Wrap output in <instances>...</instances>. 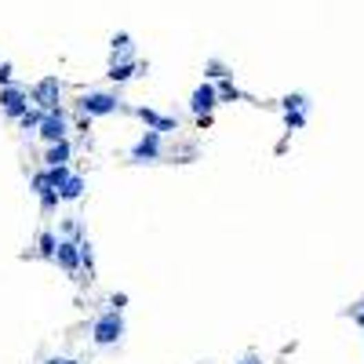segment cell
<instances>
[{"instance_id": "6da1fadb", "label": "cell", "mask_w": 364, "mask_h": 364, "mask_svg": "<svg viewBox=\"0 0 364 364\" xmlns=\"http://www.w3.org/2000/svg\"><path fill=\"white\" fill-rule=\"evenodd\" d=\"M124 335V317L121 310H106V314H99L95 321H91V339H95V346H117Z\"/></svg>"}, {"instance_id": "7a4b0ae2", "label": "cell", "mask_w": 364, "mask_h": 364, "mask_svg": "<svg viewBox=\"0 0 364 364\" xmlns=\"http://www.w3.org/2000/svg\"><path fill=\"white\" fill-rule=\"evenodd\" d=\"M0 110H4L11 121H22V117L33 110V95H30V88H22V84H8V88H0Z\"/></svg>"}, {"instance_id": "3957f363", "label": "cell", "mask_w": 364, "mask_h": 364, "mask_svg": "<svg viewBox=\"0 0 364 364\" xmlns=\"http://www.w3.org/2000/svg\"><path fill=\"white\" fill-rule=\"evenodd\" d=\"M77 106H81L84 117H110L117 110H124V102L113 95V91H88V95L77 99Z\"/></svg>"}, {"instance_id": "277c9868", "label": "cell", "mask_w": 364, "mask_h": 364, "mask_svg": "<svg viewBox=\"0 0 364 364\" xmlns=\"http://www.w3.org/2000/svg\"><path fill=\"white\" fill-rule=\"evenodd\" d=\"M219 102H223V99H219V84L204 81V84L193 88V95H190V113L201 121V117H208V113H212V110L219 106Z\"/></svg>"}, {"instance_id": "5b68a950", "label": "cell", "mask_w": 364, "mask_h": 364, "mask_svg": "<svg viewBox=\"0 0 364 364\" xmlns=\"http://www.w3.org/2000/svg\"><path fill=\"white\" fill-rule=\"evenodd\" d=\"M30 95H33V106H41L44 113L62 110V106H59V95H62V81H59V77H44V81L37 84Z\"/></svg>"}, {"instance_id": "8992f818", "label": "cell", "mask_w": 364, "mask_h": 364, "mask_svg": "<svg viewBox=\"0 0 364 364\" xmlns=\"http://www.w3.org/2000/svg\"><path fill=\"white\" fill-rule=\"evenodd\" d=\"M41 135L44 142H62V139H70V117H66V110H51L48 117H44V124H41Z\"/></svg>"}, {"instance_id": "52a82bcc", "label": "cell", "mask_w": 364, "mask_h": 364, "mask_svg": "<svg viewBox=\"0 0 364 364\" xmlns=\"http://www.w3.org/2000/svg\"><path fill=\"white\" fill-rule=\"evenodd\" d=\"M157 157H161V132H153V128H150V132L132 146V161L135 164H153Z\"/></svg>"}, {"instance_id": "ba28073f", "label": "cell", "mask_w": 364, "mask_h": 364, "mask_svg": "<svg viewBox=\"0 0 364 364\" xmlns=\"http://www.w3.org/2000/svg\"><path fill=\"white\" fill-rule=\"evenodd\" d=\"M55 263L66 270V273H81L84 270V259H81V241H70V237H62L59 241V255H55Z\"/></svg>"}, {"instance_id": "9c48e42d", "label": "cell", "mask_w": 364, "mask_h": 364, "mask_svg": "<svg viewBox=\"0 0 364 364\" xmlns=\"http://www.w3.org/2000/svg\"><path fill=\"white\" fill-rule=\"evenodd\" d=\"M135 117H139L146 128H153V132H161V135H164V132H179V121H175V117H164V113L150 110V106H139Z\"/></svg>"}, {"instance_id": "30bf717a", "label": "cell", "mask_w": 364, "mask_h": 364, "mask_svg": "<svg viewBox=\"0 0 364 364\" xmlns=\"http://www.w3.org/2000/svg\"><path fill=\"white\" fill-rule=\"evenodd\" d=\"M132 59H135L132 37H128V33H117L113 41H110V66H113V62H132Z\"/></svg>"}, {"instance_id": "8fae6325", "label": "cell", "mask_w": 364, "mask_h": 364, "mask_svg": "<svg viewBox=\"0 0 364 364\" xmlns=\"http://www.w3.org/2000/svg\"><path fill=\"white\" fill-rule=\"evenodd\" d=\"M73 157V142L62 139V142H48V153H44V164L55 168V164H70Z\"/></svg>"}, {"instance_id": "7c38bea8", "label": "cell", "mask_w": 364, "mask_h": 364, "mask_svg": "<svg viewBox=\"0 0 364 364\" xmlns=\"http://www.w3.org/2000/svg\"><path fill=\"white\" fill-rule=\"evenodd\" d=\"M59 241H62V237H55L51 230H41V237H37V255L48 259V263H55V255H59Z\"/></svg>"}, {"instance_id": "4fadbf2b", "label": "cell", "mask_w": 364, "mask_h": 364, "mask_svg": "<svg viewBox=\"0 0 364 364\" xmlns=\"http://www.w3.org/2000/svg\"><path fill=\"white\" fill-rule=\"evenodd\" d=\"M135 73H139V62L132 59V62H113V66H110V73H106V77H110L113 84H124V81H132Z\"/></svg>"}, {"instance_id": "5bb4252c", "label": "cell", "mask_w": 364, "mask_h": 364, "mask_svg": "<svg viewBox=\"0 0 364 364\" xmlns=\"http://www.w3.org/2000/svg\"><path fill=\"white\" fill-rule=\"evenodd\" d=\"M84 190H88V182H84L81 175H73V179H70L59 193H62V201H81V197H84Z\"/></svg>"}, {"instance_id": "9a60e30c", "label": "cell", "mask_w": 364, "mask_h": 364, "mask_svg": "<svg viewBox=\"0 0 364 364\" xmlns=\"http://www.w3.org/2000/svg\"><path fill=\"white\" fill-rule=\"evenodd\" d=\"M219 99H223V102H241V99H248V95H244V91L226 77V81H219Z\"/></svg>"}, {"instance_id": "2e32d148", "label": "cell", "mask_w": 364, "mask_h": 364, "mask_svg": "<svg viewBox=\"0 0 364 364\" xmlns=\"http://www.w3.org/2000/svg\"><path fill=\"white\" fill-rule=\"evenodd\" d=\"M44 117H48V113H44L41 106H33V110H30V113H26V117H22V121H19V124H22V132H41Z\"/></svg>"}, {"instance_id": "e0dca14e", "label": "cell", "mask_w": 364, "mask_h": 364, "mask_svg": "<svg viewBox=\"0 0 364 364\" xmlns=\"http://www.w3.org/2000/svg\"><path fill=\"white\" fill-rule=\"evenodd\" d=\"M48 179H51V186H55V190H62L73 179V172H70V164H55V168H48Z\"/></svg>"}, {"instance_id": "ac0fdd59", "label": "cell", "mask_w": 364, "mask_h": 364, "mask_svg": "<svg viewBox=\"0 0 364 364\" xmlns=\"http://www.w3.org/2000/svg\"><path fill=\"white\" fill-rule=\"evenodd\" d=\"M306 106H310V99L303 95V91H292V95L281 99V110H284V113H292V110H303V113H306Z\"/></svg>"}, {"instance_id": "d6986e66", "label": "cell", "mask_w": 364, "mask_h": 364, "mask_svg": "<svg viewBox=\"0 0 364 364\" xmlns=\"http://www.w3.org/2000/svg\"><path fill=\"white\" fill-rule=\"evenodd\" d=\"M59 201H62V193L59 190H48V193H41V208H44V215H51L59 208Z\"/></svg>"}, {"instance_id": "ffe728a7", "label": "cell", "mask_w": 364, "mask_h": 364, "mask_svg": "<svg viewBox=\"0 0 364 364\" xmlns=\"http://www.w3.org/2000/svg\"><path fill=\"white\" fill-rule=\"evenodd\" d=\"M306 124V113L303 110H292V113H284V128H288V132H299V128Z\"/></svg>"}, {"instance_id": "44dd1931", "label": "cell", "mask_w": 364, "mask_h": 364, "mask_svg": "<svg viewBox=\"0 0 364 364\" xmlns=\"http://www.w3.org/2000/svg\"><path fill=\"white\" fill-rule=\"evenodd\" d=\"M48 190H55V186H51V179H48V168H44V172H37V175H33V193H37V197H41V193H48Z\"/></svg>"}, {"instance_id": "7402d4cb", "label": "cell", "mask_w": 364, "mask_h": 364, "mask_svg": "<svg viewBox=\"0 0 364 364\" xmlns=\"http://www.w3.org/2000/svg\"><path fill=\"white\" fill-rule=\"evenodd\" d=\"M62 237L81 241V223H77V219H62Z\"/></svg>"}, {"instance_id": "603a6c76", "label": "cell", "mask_w": 364, "mask_h": 364, "mask_svg": "<svg viewBox=\"0 0 364 364\" xmlns=\"http://www.w3.org/2000/svg\"><path fill=\"white\" fill-rule=\"evenodd\" d=\"M208 77H215V81H226V77H230V70H226L219 59H212V62H208Z\"/></svg>"}, {"instance_id": "cb8c5ba5", "label": "cell", "mask_w": 364, "mask_h": 364, "mask_svg": "<svg viewBox=\"0 0 364 364\" xmlns=\"http://www.w3.org/2000/svg\"><path fill=\"white\" fill-rule=\"evenodd\" d=\"M81 259H84V270L88 273L95 270V252H91V241H81Z\"/></svg>"}, {"instance_id": "d4e9b609", "label": "cell", "mask_w": 364, "mask_h": 364, "mask_svg": "<svg viewBox=\"0 0 364 364\" xmlns=\"http://www.w3.org/2000/svg\"><path fill=\"white\" fill-rule=\"evenodd\" d=\"M11 84V62H0V88Z\"/></svg>"}, {"instance_id": "484cf974", "label": "cell", "mask_w": 364, "mask_h": 364, "mask_svg": "<svg viewBox=\"0 0 364 364\" xmlns=\"http://www.w3.org/2000/svg\"><path fill=\"white\" fill-rule=\"evenodd\" d=\"M237 364H263V357H259V354H244Z\"/></svg>"}, {"instance_id": "4316f807", "label": "cell", "mask_w": 364, "mask_h": 364, "mask_svg": "<svg viewBox=\"0 0 364 364\" xmlns=\"http://www.w3.org/2000/svg\"><path fill=\"white\" fill-rule=\"evenodd\" d=\"M44 364H77V361H70V357H51V361H44Z\"/></svg>"}, {"instance_id": "83f0119b", "label": "cell", "mask_w": 364, "mask_h": 364, "mask_svg": "<svg viewBox=\"0 0 364 364\" xmlns=\"http://www.w3.org/2000/svg\"><path fill=\"white\" fill-rule=\"evenodd\" d=\"M357 321H361V324H364V310H361V314H357Z\"/></svg>"}]
</instances>
